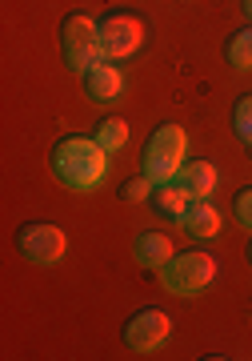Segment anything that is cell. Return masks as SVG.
<instances>
[{
  "mask_svg": "<svg viewBox=\"0 0 252 361\" xmlns=\"http://www.w3.org/2000/svg\"><path fill=\"white\" fill-rule=\"evenodd\" d=\"M108 153H104L96 137H61L49 149V173L73 193H89L104 180Z\"/></svg>",
  "mask_w": 252,
  "mask_h": 361,
  "instance_id": "cell-1",
  "label": "cell"
},
{
  "mask_svg": "<svg viewBox=\"0 0 252 361\" xmlns=\"http://www.w3.org/2000/svg\"><path fill=\"white\" fill-rule=\"evenodd\" d=\"M184 161H189V133L180 129V125H172V121L156 125V129L149 133L144 149H140V173H144L152 185L172 180Z\"/></svg>",
  "mask_w": 252,
  "mask_h": 361,
  "instance_id": "cell-2",
  "label": "cell"
},
{
  "mask_svg": "<svg viewBox=\"0 0 252 361\" xmlns=\"http://www.w3.org/2000/svg\"><path fill=\"white\" fill-rule=\"evenodd\" d=\"M160 285L164 293L172 297H201L216 277V257L204 253V249H184V253H172L160 269Z\"/></svg>",
  "mask_w": 252,
  "mask_h": 361,
  "instance_id": "cell-3",
  "label": "cell"
},
{
  "mask_svg": "<svg viewBox=\"0 0 252 361\" xmlns=\"http://www.w3.org/2000/svg\"><path fill=\"white\" fill-rule=\"evenodd\" d=\"M61 56L73 73H89L92 65L108 61L96 37V20L89 13H68L61 20Z\"/></svg>",
  "mask_w": 252,
  "mask_h": 361,
  "instance_id": "cell-4",
  "label": "cell"
},
{
  "mask_svg": "<svg viewBox=\"0 0 252 361\" xmlns=\"http://www.w3.org/2000/svg\"><path fill=\"white\" fill-rule=\"evenodd\" d=\"M64 249H68V237L52 221H25L16 229V253L28 265H56L64 257Z\"/></svg>",
  "mask_w": 252,
  "mask_h": 361,
  "instance_id": "cell-5",
  "label": "cell"
},
{
  "mask_svg": "<svg viewBox=\"0 0 252 361\" xmlns=\"http://www.w3.org/2000/svg\"><path fill=\"white\" fill-rule=\"evenodd\" d=\"M96 37H101V49L108 61H125L144 44V20L132 13H104L96 20Z\"/></svg>",
  "mask_w": 252,
  "mask_h": 361,
  "instance_id": "cell-6",
  "label": "cell"
},
{
  "mask_svg": "<svg viewBox=\"0 0 252 361\" xmlns=\"http://www.w3.org/2000/svg\"><path fill=\"white\" fill-rule=\"evenodd\" d=\"M168 329H172V317L164 310H156V305H144V310H137L125 322L120 337H125V345L132 349V353H152V349L164 345Z\"/></svg>",
  "mask_w": 252,
  "mask_h": 361,
  "instance_id": "cell-7",
  "label": "cell"
},
{
  "mask_svg": "<svg viewBox=\"0 0 252 361\" xmlns=\"http://www.w3.org/2000/svg\"><path fill=\"white\" fill-rule=\"evenodd\" d=\"M80 89H84L89 101L108 104V101H116V97L125 92V77H120V68H116V65L101 61V65H92L89 73H80Z\"/></svg>",
  "mask_w": 252,
  "mask_h": 361,
  "instance_id": "cell-8",
  "label": "cell"
},
{
  "mask_svg": "<svg viewBox=\"0 0 252 361\" xmlns=\"http://www.w3.org/2000/svg\"><path fill=\"white\" fill-rule=\"evenodd\" d=\"M177 221L184 225V233H189V237H196V241H204V237H216V233H220V209H216L208 197H192Z\"/></svg>",
  "mask_w": 252,
  "mask_h": 361,
  "instance_id": "cell-9",
  "label": "cell"
},
{
  "mask_svg": "<svg viewBox=\"0 0 252 361\" xmlns=\"http://www.w3.org/2000/svg\"><path fill=\"white\" fill-rule=\"evenodd\" d=\"M172 253H177V245H172L168 233L144 229V233H137V241H132V257H137L140 269H160Z\"/></svg>",
  "mask_w": 252,
  "mask_h": 361,
  "instance_id": "cell-10",
  "label": "cell"
},
{
  "mask_svg": "<svg viewBox=\"0 0 252 361\" xmlns=\"http://www.w3.org/2000/svg\"><path fill=\"white\" fill-rule=\"evenodd\" d=\"M172 180H180L189 197H208L216 189V169L208 165V161H184Z\"/></svg>",
  "mask_w": 252,
  "mask_h": 361,
  "instance_id": "cell-11",
  "label": "cell"
},
{
  "mask_svg": "<svg viewBox=\"0 0 252 361\" xmlns=\"http://www.w3.org/2000/svg\"><path fill=\"white\" fill-rule=\"evenodd\" d=\"M192 197L184 193V185L180 180H160L156 189H152V197H149V205L160 213V217H172L177 221L180 213H184V205H189Z\"/></svg>",
  "mask_w": 252,
  "mask_h": 361,
  "instance_id": "cell-12",
  "label": "cell"
},
{
  "mask_svg": "<svg viewBox=\"0 0 252 361\" xmlns=\"http://www.w3.org/2000/svg\"><path fill=\"white\" fill-rule=\"evenodd\" d=\"M225 61L237 73H248L252 68V20L244 28H237L232 37H228V44H225Z\"/></svg>",
  "mask_w": 252,
  "mask_h": 361,
  "instance_id": "cell-13",
  "label": "cell"
},
{
  "mask_svg": "<svg viewBox=\"0 0 252 361\" xmlns=\"http://www.w3.org/2000/svg\"><path fill=\"white\" fill-rule=\"evenodd\" d=\"M92 137H96V145H101L104 153H120L125 141H128V121L125 116H104Z\"/></svg>",
  "mask_w": 252,
  "mask_h": 361,
  "instance_id": "cell-14",
  "label": "cell"
},
{
  "mask_svg": "<svg viewBox=\"0 0 252 361\" xmlns=\"http://www.w3.org/2000/svg\"><path fill=\"white\" fill-rule=\"evenodd\" d=\"M232 133L244 149H252V92L237 97V104H232Z\"/></svg>",
  "mask_w": 252,
  "mask_h": 361,
  "instance_id": "cell-15",
  "label": "cell"
},
{
  "mask_svg": "<svg viewBox=\"0 0 252 361\" xmlns=\"http://www.w3.org/2000/svg\"><path fill=\"white\" fill-rule=\"evenodd\" d=\"M152 189H156V185H152L144 173H137V177H128L116 193H120V201H128V205H144V201L152 197Z\"/></svg>",
  "mask_w": 252,
  "mask_h": 361,
  "instance_id": "cell-16",
  "label": "cell"
},
{
  "mask_svg": "<svg viewBox=\"0 0 252 361\" xmlns=\"http://www.w3.org/2000/svg\"><path fill=\"white\" fill-rule=\"evenodd\" d=\"M232 217H237V225H244V229L252 233V185H244V189L232 197Z\"/></svg>",
  "mask_w": 252,
  "mask_h": 361,
  "instance_id": "cell-17",
  "label": "cell"
},
{
  "mask_svg": "<svg viewBox=\"0 0 252 361\" xmlns=\"http://www.w3.org/2000/svg\"><path fill=\"white\" fill-rule=\"evenodd\" d=\"M240 8H244V16L252 20V0H240Z\"/></svg>",
  "mask_w": 252,
  "mask_h": 361,
  "instance_id": "cell-18",
  "label": "cell"
},
{
  "mask_svg": "<svg viewBox=\"0 0 252 361\" xmlns=\"http://www.w3.org/2000/svg\"><path fill=\"white\" fill-rule=\"evenodd\" d=\"M248 265H252V245H248Z\"/></svg>",
  "mask_w": 252,
  "mask_h": 361,
  "instance_id": "cell-19",
  "label": "cell"
}]
</instances>
